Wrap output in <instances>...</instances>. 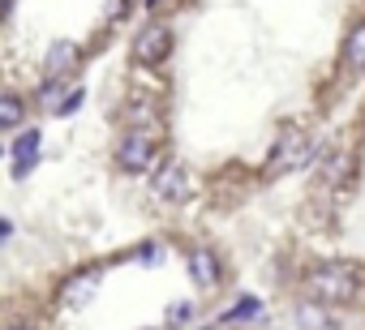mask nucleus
<instances>
[{
    "label": "nucleus",
    "instance_id": "2eb2a0df",
    "mask_svg": "<svg viewBox=\"0 0 365 330\" xmlns=\"http://www.w3.org/2000/svg\"><path fill=\"white\" fill-rule=\"evenodd\" d=\"M5 330H31V326H26V321H9Z\"/></svg>",
    "mask_w": 365,
    "mask_h": 330
},
{
    "label": "nucleus",
    "instance_id": "39448f33",
    "mask_svg": "<svg viewBox=\"0 0 365 330\" xmlns=\"http://www.w3.org/2000/svg\"><path fill=\"white\" fill-rule=\"evenodd\" d=\"M150 193H155L163 206L185 202V198H190V172L180 168V163H163V168L155 172V181H150Z\"/></svg>",
    "mask_w": 365,
    "mask_h": 330
},
{
    "label": "nucleus",
    "instance_id": "20e7f679",
    "mask_svg": "<svg viewBox=\"0 0 365 330\" xmlns=\"http://www.w3.org/2000/svg\"><path fill=\"white\" fill-rule=\"evenodd\" d=\"M172 43H176V35H172V26H163V22H150L138 39H133V60L138 65H163L168 56H172Z\"/></svg>",
    "mask_w": 365,
    "mask_h": 330
},
{
    "label": "nucleus",
    "instance_id": "9d476101",
    "mask_svg": "<svg viewBox=\"0 0 365 330\" xmlns=\"http://www.w3.org/2000/svg\"><path fill=\"white\" fill-rule=\"evenodd\" d=\"M297 321H301V330H331V317L322 313L318 300H301L297 304Z\"/></svg>",
    "mask_w": 365,
    "mask_h": 330
},
{
    "label": "nucleus",
    "instance_id": "f8f14e48",
    "mask_svg": "<svg viewBox=\"0 0 365 330\" xmlns=\"http://www.w3.org/2000/svg\"><path fill=\"white\" fill-rule=\"evenodd\" d=\"M65 86H69L65 78H52V82H48L43 90H39V103H43V107H56V112H61V107H65V99H69V95H65Z\"/></svg>",
    "mask_w": 365,
    "mask_h": 330
},
{
    "label": "nucleus",
    "instance_id": "f03ea898",
    "mask_svg": "<svg viewBox=\"0 0 365 330\" xmlns=\"http://www.w3.org/2000/svg\"><path fill=\"white\" fill-rule=\"evenodd\" d=\"M309 154H314V137L292 124V129L279 133V142H275V150H271V159H267V172H271V176L297 172V168H305V163H309Z\"/></svg>",
    "mask_w": 365,
    "mask_h": 330
},
{
    "label": "nucleus",
    "instance_id": "ddd939ff",
    "mask_svg": "<svg viewBox=\"0 0 365 330\" xmlns=\"http://www.w3.org/2000/svg\"><path fill=\"white\" fill-rule=\"evenodd\" d=\"M91 283H95V270H82L78 279L65 283V300H82V296H91Z\"/></svg>",
    "mask_w": 365,
    "mask_h": 330
},
{
    "label": "nucleus",
    "instance_id": "4468645a",
    "mask_svg": "<svg viewBox=\"0 0 365 330\" xmlns=\"http://www.w3.org/2000/svg\"><path fill=\"white\" fill-rule=\"evenodd\" d=\"M254 313H258V304H254V300H245V304H237L224 321H241V317H254Z\"/></svg>",
    "mask_w": 365,
    "mask_h": 330
},
{
    "label": "nucleus",
    "instance_id": "423d86ee",
    "mask_svg": "<svg viewBox=\"0 0 365 330\" xmlns=\"http://www.w3.org/2000/svg\"><path fill=\"white\" fill-rule=\"evenodd\" d=\"M220 275H224V270H220V257H215L211 249H194V253H190V279H194L198 287H215Z\"/></svg>",
    "mask_w": 365,
    "mask_h": 330
},
{
    "label": "nucleus",
    "instance_id": "0eeeda50",
    "mask_svg": "<svg viewBox=\"0 0 365 330\" xmlns=\"http://www.w3.org/2000/svg\"><path fill=\"white\" fill-rule=\"evenodd\" d=\"M78 56H82V52H78V43H52V48H48V56H43V69H48L52 78H65V73L78 65Z\"/></svg>",
    "mask_w": 365,
    "mask_h": 330
},
{
    "label": "nucleus",
    "instance_id": "1a4fd4ad",
    "mask_svg": "<svg viewBox=\"0 0 365 330\" xmlns=\"http://www.w3.org/2000/svg\"><path fill=\"white\" fill-rule=\"evenodd\" d=\"M344 65L352 73H365V22H356L344 39Z\"/></svg>",
    "mask_w": 365,
    "mask_h": 330
},
{
    "label": "nucleus",
    "instance_id": "9b49d317",
    "mask_svg": "<svg viewBox=\"0 0 365 330\" xmlns=\"http://www.w3.org/2000/svg\"><path fill=\"white\" fill-rule=\"evenodd\" d=\"M22 116H26V103L9 90L5 99H0V124H5V129H18V124H22Z\"/></svg>",
    "mask_w": 365,
    "mask_h": 330
},
{
    "label": "nucleus",
    "instance_id": "f257e3e1",
    "mask_svg": "<svg viewBox=\"0 0 365 330\" xmlns=\"http://www.w3.org/2000/svg\"><path fill=\"white\" fill-rule=\"evenodd\" d=\"M365 287V270L356 262H318L305 270V296L318 304H352Z\"/></svg>",
    "mask_w": 365,
    "mask_h": 330
},
{
    "label": "nucleus",
    "instance_id": "6e6552de",
    "mask_svg": "<svg viewBox=\"0 0 365 330\" xmlns=\"http://www.w3.org/2000/svg\"><path fill=\"white\" fill-rule=\"evenodd\" d=\"M31 163H39V129L22 133V137L14 142V172L26 176V172H31Z\"/></svg>",
    "mask_w": 365,
    "mask_h": 330
},
{
    "label": "nucleus",
    "instance_id": "7ed1b4c3",
    "mask_svg": "<svg viewBox=\"0 0 365 330\" xmlns=\"http://www.w3.org/2000/svg\"><path fill=\"white\" fill-rule=\"evenodd\" d=\"M155 159H159V137L155 133H146V129H133V133H125L120 142H116V168H125V172H150L155 168Z\"/></svg>",
    "mask_w": 365,
    "mask_h": 330
},
{
    "label": "nucleus",
    "instance_id": "dca6fc26",
    "mask_svg": "<svg viewBox=\"0 0 365 330\" xmlns=\"http://www.w3.org/2000/svg\"><path fill=\"white\" fill-rule=\"evenodd\" d=\"M207 330H220V326H207Z\"/></svg>",
    "mask_w": 365,
    "mask_h": 330
}]
</instances>
